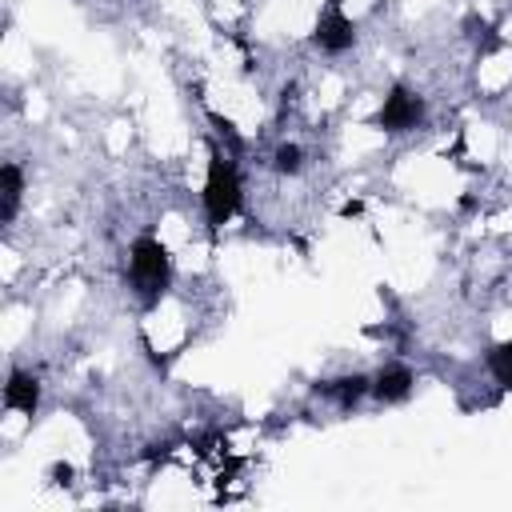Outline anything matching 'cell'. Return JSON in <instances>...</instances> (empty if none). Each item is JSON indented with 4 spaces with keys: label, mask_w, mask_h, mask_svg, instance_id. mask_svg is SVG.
I'll return each instance as SVG.
<instances>
[{
    "label": "cell",
    "mask_w": 512,
    "mask_h": 512,
    "mask_svg": "<svg viewBox=\"0 0 512 512\" xmlns=\"http://www.w3.org/2000/svg\"><path fill=\"white\" fill-rule=\"evenodd\" d=\"M244 204V184L236 172V160L228 148L208 144V172H204V188H200V208H204V224L208 228H224Z\"/></svg>",
    "instance_id": "cell-1"
},
{
    "label": "cell",
    "mask_w": 512,
    "mask_h": 512,
    "mask_svg": "<svg viewBox=\"0 0 512 512\" xmlns=\"http://www.w3.org/2000/svg\"><path fill=\"white\" fill-rule=\"evenodd\" d=\"M128 288L144 308H156L172 288V256L156 236H136L128 248Z\"/></svg>",
    "instance_id": "cell-2"
},
{
    "label": "cell",
    "mask_w": 512,
    "mask_h": 512,
    "mask_svg": "<svg viewBox=\"0 0 512 512\" xmlns=\"http://www.w3.org/2000/svg\"><path fill=\"white\" fill-rule=\"evenodd\" d=\"M424 116H428V100L416 88L396 84V88H388V96L380 100V108L372 112L368 124L388 132V136H404V132H416L424 124Z\"/></svg>",
    "instance_id": "cell-3"
},
{
    "label": "cell",
    "mask_w": 512,
    "mask_h": 512,
    "mask_svg": "<svg viewBox=\"0 0 512 512\" xmlns=\"http://www.w3.org/2000/svg\"><path fill=\"white\" fill-rule=\"evenodd\" d=\"M312 44L324 56H344L356 48V24L344 12V4H324V12L316 16V28H312Z\"/></svg>",
    "instance_id": "cell-4"
},
{
    "label": "cell",
    "mask_w": 512,
    "mask_h": 512,
    "mask_svg": "<svg viewBox=\"0 0 512 512\" xmlns=\"http://www.w3.org/2000/svg\"><path fill=\"white\" fill-rule=\"evenodd\" d=\"M412 388H416V372L408 364H384V368L372 372V392L368 396L376 404H404L412 396Z\"/></svg>",
    "instance_id": "cell-5"
},
{
    "label": "cell",
    "mask_w": 512,
    "mask_h": 512,
    "mask_svg": "<svg viewBox=\"0 0 512 512\" xmlns=\"http://www.w3.org/2000/svg\"><path fill=\"white\" fill-rule=\"evenodd\" d=\"M40 392H44L40 376H32L28 368H12L8 380H4V408L8 412H20V416H36Z\"/></svg>",
    "instance_id": "cell-6"
},
{
    "label": "cell",
    "mask_w": 512,
    "mask_h": 512,
    "mask_svg": "<svg viewBox=\"0 0 512 512\" xmlns=\"http://www.w3.org/2000/svg\"><path fill=\"white\" fill-rule=\"evenodd\" d=\"M320 396H328L340 412H352L368 392H372V376H364V372H352V376H336V380H324L320 388H316Z\"/></svg>",
    "instance_id": "cell-7"
},
{
    "label": "cell",
    "mask_w": 512,
    "mask_h": 512,
    "mask_svg": "<svg viewBox=\"0 0 512 512\" xmlns=\"http://www.w3.org/2000/svg\"><path fill=\"white\" fill-rule=\"evenodd\" d=\"M20 196H24V172H20L16 160H8V164L0 168V216H4V224L16 220V212H20Z\"/></svg>",
    "instance_id": "cell-8"
},
{
    "label": "cell",
    "mask_w": 512,
    "mask_h": 512,
    "mask_svg": "<svg viewBox=\"0 0 512 512\" xmlns=\"http://www.w3.org/2000/svg\"><path fill=\"white\" fill-rule=\"evenodd\" d=\"M484 364H488L492 380H496L500 388H508V392H512V340L492 344V348H488V356H484Z\"/></svg>",
    "instance_id": "cell-9"
},
{
    "label": "cell",
    "mask_w": 512,
    "mask_h": 512,
    "mask_svg": "<svg viewBox=\"0 0 512 512\" xmlns=\"http://www.w3.org/2000/svg\"><path fill=\"white\" fill-rule=\"evenodd\" d=\"M272 168H276L280 176H300V172H304V148H300L296 140L276 144V152H272Z\"/></svg>",
    "instance_id": "cell-10"
},
{
    "label": "cell",
    "mask_w": 512,
    "mask_h": 512,
    "mask_svg": "<svg viewBox=\"0 0 512 512\" xmlns=\"http://www.w3.org/2000/svg\"><path fill=\"white\" fill-rule=\"evenodd\" d=\"M52 476H56V484H68V480H72V468H68V464H56Z\"/></svg>",
    "instance_id": "cell-11"
},
{
    "label": "cell",
    "mask_w": 512,
    "mask_h": 512,
    "mask_svg": "<svg viewBox=\"0 0 512 512\" xmlns=\"http://www.w3.org/2000/svg\"><path fill=\"white\" fill-rule=\"evenodd\" d=\"M324 4H344V0H324Z\"/></svg>",
    "instance_id": "cell-12"
}]
</instances>
